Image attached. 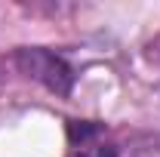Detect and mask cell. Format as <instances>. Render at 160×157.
<instances>
[{
  "label": "cell",
  "mask_w": 160,
  "mask_h": 157,
  "mask_svg": "<svg viewBox=\"0 0 160 157\" xmlns=\"http://www.w3.org/2000/svg\"><path fill=\"white\" fill-rule=\"evenodd\" d=\"M68 133H71L74 157H117V148L102 136V126H96V123L74 120L68 126Z\"/></svg>",
  "instance_id": "obj_2"
},
{
  "label": "cell",
  "mask_w": 160,
  "mask_h": 157,
  "mask_svg": "<svg viewBox=\"0 0 160 157\" xmlns=\"http://www.w3.org/2000/svg\"><path fill=\"white\" fill-rule=\"evenodd\" d=\"M16 65H19L22 74H28L31 80L43 83L46 89H52L56 96H68L71 86H74V71L71 65L56 56L52 49H43V46H25L16 53Z\"/></svg>",
  "instance_id": "obj_1"
}]
</instances>
